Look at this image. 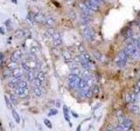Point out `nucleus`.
I'll use <instances>...</instances> for the list:
<instances>
[{
  "label": "nucleus",
  "mask_w": 140,
  "mask_h": 131,
  "mask_svg": "<svg viewBox=\"0 0 140 131\" xmlns=\"http://www.w3.org/2000/svg\"><path fill=\"white\" fill-rule=\"evenodd\" d=\"M80 81H81V78L77 75L75 74H70L67 77V82H68V86L71 89L74 90H78L80 86Z\"/></svg>",
  "instance_id": "obj_1"
},
{
  "label": "nucleus",
  "mask_w": 140,
  "mask_h": 131,
  "mask_svg": "<svg viewBox=\"0 0 140 131\" xmlns=\"http://www.w3.org/2000/svg\"><path fill=\"white\" fill-rule=\"evenodd\" d=\"M83 37H84V39H85V40H87V41H88V42L92 41L95 38L94 30L89 26L86 27L85 30H84V31H83Z\"/></svg>",
  "instance_id": "obj_2"
},
{
  "label": "nucleus",
  "mask_w": 140,
  "mask_h": 131,
  "mask_svg": "<svg viewBox=\"0 0 140 131\" xmlns=\"http://www.w3.org/2000/svg\"><path fill=\"white\" fill-rule=\"evenodd\" d=\"M22 56H23V54H22V51L19 50V49H18V50L14 51V52H12L11 59V61L18 62V61H19L21 60Z\"/></svg>",
  "instance_id": "obj_3"
},
{
  "label": "nucleus",
  "mask_w": 140,
  "mask_h": 131,
  "mask_svg": "<svg viewBox=\"0 0 140 131\" xmlns=\"http://www.w3.org/2000/svg\"><path fill=\"white\" fill-rule=\"evenodd\" d=\"M138 50V48L136 47V46H134V45H132L131 43H129L126 46V48L124 49V51L126 52V53H127V55H128V57L130 56V57H131L132 56V54L134 53V52H136V51Z\"/></svg>",
  "instance_id": "obj_4"
},
{
  "label": "nucleus",
  "mask_w": 140,
  "mask_h": 131,
  "mask_svg": "<svg viewBox=\"0 0 140 131\" xmlns=\"http://www.w3.org/2000/svg\"><path fill=\"white\" fill-rule=\"evenodd\" d=\"M16 94L19 96V98H26L29 94V89L27 87H25V88H19V89L16 91Z\"/></svg>",
  "instance_id": "obj_5"
},
{
  "label": "nucleus",
  "mask_w": 140,
  "mask_h": 131,
  "mask_svg": "<svg viewBox=\"0 0 140 131\" xmlns=\"http://www.w3.org/2000/svg\"><path fill=\"white\" fill-rule=\"evenodd\" d=\"M84 4H86V6L88 7L89 10H91L92 11H98L99 10V5L97 4H94L92 1H90V0H86Z\"/></svg>",
  "instance_id": "obj_6"
},
{
  "label": "nucleus",
  "mask_w": 140,
  "mask_h": 131,
  "mask_svg": "<svg viewBox=\"0 0 140 131\" xmlns=\"http://www.w3.org/2000/svg\"><path fill=\"white\" fill-rule=\"evenodd\" d=\"M22 75H23V72H22V69H20L19 67L12 71V76L16 79H21Z\"/></svg>",
  "instance_id": "obj_7"
},
{
  "label": "nucleus",
  "mask_w": 140,
  "mask_h": 131,
  "mask_svg": "<svg viewBox=\"0 0 140 131\" xmlns=\"http://www.w3.org/2000/svg\"><path fill=\"white\" fill-rule=\"evenodd\" d=\"M127 59H128V55L127 53H126V52L124 50H122L121 52H119V54H118V60L127 61Z\"/></svg>",
  "instance_id": "obj_8"
},
{
  "label": "nucleus",
  "mask_w": 140,
  "mask_h": 131,
  "mask_svg": "<svg viewBox=\"0 0 140 131\" xmlns=\"http://www.w3.org/2000/svg\"><path fill=\"white\" fill-rule=\"evenodd\" d=\"M80 64H81V66H82V67L84 69V70H88V69L90 68L89 63H88V61L86 60L85 59H84L82 56V60H81Z\"/></svg>",
  "instance_id": "obj_9"
},
{
  "label": "nucleus",
  "mask_w": 140,
  "mask_h": 131,
  "mask_svg": "<svg viewBox=\"0 0 140 131\" xmlns=\"http://www.w3.org/2000/svg\"><path fill=\"white\" fill-rule=\"evenodd\" d=\"M55 33V30L53 27H49L46 30V33H45V37H47L48 39H53V35Z\"/></svg>",
  "instance_id": "obj_10"
},
{
  "label": "nucleus",
  "mask_w": 140,
  "mask_h": 131,
  "mask_svg": "<svg viewBox=\"0 0 140 131\" xmlns=\"http://www.w3.org/2000/svg\"><path fill=\"white\" fill-rule=\"evenodd\" d=\"M62 56H63V58H64V60H65L67 62H68V61H70L72 60L71 53H70V52H68L67 50L63 51V52H62Z\"/></svg>",
  "instance_id": "obj_11"
},
{
  "label": "nucleus",
  "mask_w": 140,
  "mask_h": 131,
  "mask_svg": "<svg viewBox=\"0 0 140 131\" xmlns=\"http://www.w3.org/2000/svg\"><path fill=\"white\" fill-rule=\"evenodd\" d=\"M7 68H9L11 71H13L16 68H19L18 62H14V61H10V62H8L7 63Z\"/></svg>",
  "instance_id": "obj_12"
},
{
  "label": "nucleus",
  "mask_w": 140,
  "mask_h": 131,
  "mask_svg": "<svg viewBox=\"0 0 140 131\" xmlns=\"http://www.w3.org/2000/svg\"><path fill=\"white\" fill-rule=\"evenodd\" d=\"M82 74V79H84L85 81H88V80L92 78V74H91V73L88 70H83Z\"/></svg>",
  "instance_id": "obj_13"
},
{
  "label": "nucleus",
  "mask_w": 140,
  "mask_h": 131,
  "mask_svg": "<svg viewBox=\"0 0 140 131\" xmlns=\"http://www.w3.org/2000/svg\"><path fill=\"white\" fill-rule=\"evenodd\" d=\"M130 109L132 113H139V107L137 103H130Z\"/></svg>",
  "instance_id": "obj_14"
},
{
  "label": "nucleus",
  "mask_w": 140,
  "mask_h": 131,
  "mask_svg": "<svg viewBox=\"0 0 140 131\" xmlns=\"http://www.w3.org/2000/svg\"><path fill=\"white\" fill-rule=\"evenodd\" d=\"M32 91H33L34 95L37 96V97H40V96L42 95V90H41V87H37V86H35V87H33V89H32Z\"/></svg>",
  "instance_id": "obj_15"
},
{
  "label": "nucleus",
  "mask_w": 140,
  "mask_h": 131,
  "mask_svg": "<svg viewBox=\"0 0 140 131\" xmlns=\"http://www.w3.org/2000/svg\"><path fill=\"white\" fill-rule=\"evenodd\" d=\"M46 25L49 27H53L55 25V19L53 17H49L46 19Z\"/></svg>",
  "instance_id": "obj_16"
},
{
  "label": "nucleus",
  "mask_w": 140,
  "mask_h": 131,
  "mask_svg": "<svg viewBox=\"0 0 140 131\" xmlns=\"http://www.w3.org/2000/svg\"><path fill=\"white\" fill-rule=\"evenodd\" d=\"M11 114H12L13 119L15 120V121L17 123L20 122V117H19V114H18V112L14 109H11Z\"/></svg>",
  "instance_id": "obj_17"
},
{
  "label": "nucleus",
  "mask_w": 140,
  "mask_h": 131,
  "mask_svg": "<svg viewBox=\"0 0 140 131\" xmlns=\"http://www.w3.org/2000/svg\"><path fill=\"white\" fill-rule=\"evenodd\" d=\"M123 36H124L125 39H131L132 36H133V31H132V29L129 28V29L126 30L124 31V33H123Z\"/></svg>",
  "instance_id": "obj_18"
},
{
  "label": "nucleus",
  "mask_w": 140,
  "mask_h": 131,
  "mask_svg": "<svg viewBox=\"0 0 140 131\" xmlns=\"http://www.w3.org/2000/svg\"><path fill=\"white\" fill-rule=\"evenodd\" d=\"M34 19L38 23H41L42 21H44V15L42 14L41 12H39L37 15L34 16Z\"/></svg>",
  "instance_id": "obj_19"
},
{
  "label": "nucleus",
  "mask_w": 140,
  "mask_h": 131,
  "mask_svg": "<svg viewBox=\"0 0 140 131\" xmlns=\"http://www.w3.org/2000/svg\"><path fill=\"white\" fill-rule=\"evenodd\" d=\"M31 82H32V85L33 86V87L37 86V87H42V85H43V84H42V81H40V80L38 79V78H34L33 80H32Z\"/></svg>",
  "instance_id": "obj_20"
},
{
  "label": "nucleus",
  "mask_w": 140,
  "mask_h": 131,
  "mask_svg": "<svg viewBox=\"0 0 140 131\" xmlns=\"http://www.w3.org/2000/svg\"><path fill=\"white\" fill-rule=\"evenodd\" d=\"M86 87H90L88 85V83H87V81H85L84 79H81L79 89H83V88H86Z\"/></svg>",
  "instance_id": "obj_21"
},
{
  "label": "nucleus",
  "mask_w": 140,
  "mask_h": 131,
  "mask_svg": "<svg viewBox=\"0 0 140 131\" xmlns=\"http://www.w3.org/2000/svg\"><path fill=\"white\" fill-rule=\"evenodd\" d=\"M18 87L19 88H25V87H27V81L25 80H22L21 79L20 81L18 82Z\"/></svg>",
  "instance_id": "obj_22"
},
{
  "label": "nucleus",
  "mask_w": 140,
  "mask_h": 131,
  "mask_svg": "<svg viewBox=\"0 0 140 131\" xmlns=\"http://www.w3.org/2000/svg\"><path fill=\"white\" fill-rule=\"evenodd\" d=\"M33 74H34V73H33V71H29V72H26V73H25V78L28 80V81H31L32 80H33L34 78H33Z\"/></svg>",
  "instance_id": "obj_23"
},
{
  "label": "nucleus",
  "mask_w": 140,
  "mask_h": 131,
  "mask_svg": "<svg viewBox=\"0 0 140 131\" xmlns=\"http://www.w3.org/2000/svg\"><path fill=\"white\" fill-rule=\"evenodd\" d=\"M63 114H64V117L67 120V121H70V119H69V114H68V108L67 106L63 107Z\"/></svg>",
  "instance_id": "obj_24"
},
{
  "label": "nucleus",
  "mask_w": 140,
  "mask_h": 131,
  "mask_svg": "<svg viewBox=\"0 0 140 131\" xmlns=\"http://www.w3.org/2000/svg\"><path fill=\"white\" fill-rule=\"evenodd\" d=\"M15 37L18 38V39H23L24 38V33H23V30H16V31H15Z\"/></svg>",
  "instance_id": "obj_25"
},
{
  "label": "nucleus",
  "mask_w": 140,
  "mask_h": 131,
  "mask_svg": "<svg viewBox=\"0 0 140 131\" xmlns=\"http://www.w3.org/2000/svg\"><path fill=\"white\" fill-rule=\"evenodd\" d=\"M92 91H93V96H97L99 94V87L97 84H94L92 87Z\"/></svg>",
  "instance_id": "obj_26"
},
{
  "label": "nucleus",
  "mask_w": 140,
  "mask_h": 131,
  "mask_svg": "<svg viewBox=\"0 0 140 131\" xmlns=\"http://www.w3.org/2000/svg\"><path fill=\"white\" fill-rule=\"evenodd\" d=\"M3 73H4V77H11L12 75V71H11L9 68H4V71H3Z\"/></svg>",
  "instance_id": "obj_27"
},
{
  "label": "nucleus",
  "mask_w": 140,
  "mask_h": 131,
  "mask_svg": "<svg viewBox=\"0 0 140 131\" xmlns=\"http://www.w3.org/2000/svg\"><path fill=\"white\" fill-rule=\"evenodd\" d=\"M71 73L72 74H75V75H77V76H79L81 73H82V71L80 70L79 67H75V68H72L71 69Z\"/></svg>",
  "instance_id": "obj_28"
},
{
  "label": "nucleus",
  "mask_w": 140,
  "mask_h": 131,
  "mask_svg": "<svg viewBox=\"0 0 140 131\" xmlns=\"http://www.w3.org/2000/svg\"><path fill=\"white\" fill-rule=\"evenodd\" d=\"M37 78L40 80V81H44L45 79H46V76H45L44 72H42V71L39 72V73H38V74H37Z\"/></svg>",
  "instance_id": "obj_29"
},
{
  "label": "nucleus",
  "mask_w": 140,
  "mask_h": 131,
  "mask_svg": "<svg viewBox=\"0 0 140 131\" xmlns=\"http://www.w3.org/2000/svg\"><path fill=\"white\" fill-rule=\"evenodd\" d=\"M130 103H137V94H134V93H130Z\"/></svg>",
  "instance_id": "obj_30"
},
{
  "label": "nucleus",
  "mask_w": 140,
  "mask_h": 131,
  "mask_svg": "<svg viewBox=\"0 0 140 131\" xmlns=\"http://www.w3.org/2000/svg\"><path fill=\"white\" fill-rule=\"evenodd\" d=\"M10 101H11V102L12 103V104H14V105H17L18 104V99H17V97L14 95V94H11L10 95Z\"/></svg>",
  "instance_id": "obj_31"
},
{
  "label": "nucleus",
  "mask_w": 140,
  "mask_h": 131,
  "mask_svg": "<svg viewBox=\"0 0 140 131\" xmlns=\"http://www.w3.org/2000/svg\"><path fill=\"white\" fill-rule=\"evenodd\" d=\"M23 33H24V38L27 39V38L31 37V31L28 29H23Z\"/></svg>",
  "instance_id": "obj_32"
},
{
  "label": "nucleus",
  "mask_w": 140,
  "mask_h": 131,
  "mask_svg": "<svg viewBox=\"0 0 140 131\" xmlns=\"http://www.w3.org/2000/svg\"><path fill=\"white\" fill-rule=\"evenodd\" d=\"M94 56L97 60H102V54L98 51H94Z\"/></svg>",
  "instance_id": "obj_33"
},
{
  "label": "nucleus",
  "mask_w": 140,
  "mask_h": 131,
  "mask_svg": "<svg viewBox=\"0 0 140 131\" xmlns=\"http://www.w3.org/2000/svg\"><path fill=\"white\" fill-rule=\"evenodd\" d=\"M61 44H62V40H61V39L54 40V46L55 47H57V46H60Z\"/></svg>",
  "instance_id": "obj_34"
},
{
  "label": "nucleus",
  "mask_w": 140,
  "mask_h": 131,
  "mask_svg": "<svg viewBox=\"0 0 140 131\" xmlns=\"http://www.w3.org/2000/svg\"><path fill=\"white\" fill-rule=\"evenodd\" d=\"M27 19L31 22V23H33L34 21H35V19H34V16L32 15V12H29L27 15Z\"/></svg>",
  "instance_id": "obj_35"
},
{
  "label": "nucleus",
  "mask_w": 140,
  "mask_h": 131,
  "mask_svg": "<svg viewBox=\"0 0 140 131\" xmlns=\"http://www.w3.org/2000/svg\"><path fill=\"white\" fill-rule=\"evenodd\" d=\"M73 60L75 61L76 64H79V63L81 62V60H82V55H76V56H75Z\"/></svg>",
  "instance_id": "obj_36"
},
{
  "label": "nucleus",
  "mask_w": 140,
  "mask_h": 131,
  "mask_svg": "<svg viewBox=\"0 0 140 131\" xmlns=\"http://www.w3.org/2000/svg\"><path fill=\"white\" fill-rule=\"evenodd\" d=\"M90 1H92L94 4H97V5H99V6H100L101 4H103L105 3L104 0H90Z\"/></svg>",
  "instance_id": "obj_37"
},
{
  "label": "nucleus",
  "mask_w": 140,
  "mask_h": 131,
  "mask_svg": "<svg viewBox=\"0 0 140 131\" xmlns=\"http://www.w3.org/2000/svg\"><path fill=\"white\" fill-rule=\"evenodd\" d=\"M44 123H45V125H46V127L48 128V129H52L53 125H52V123H51V121H49V120H47V119H45Z\"/></svg>",
  "instance_id": "obj_38"
},
{
  "label": "nucleus",
  "mask_w": 140,
  "mask_h": 131,
  "mask_svg": "<svg viewBox=\"0 0 140 131\" xmlns=\"http://www.w3.org/2000/svg\"><path fill=\"white\" fill-rule=\"evenodd\" d=\"M58 114V110L57 109H55V108H53V109H51L50 112L48 113V116H52V115H55V114Z\"/></svg>",
  "instance_id": "obj_39"
},
{
  "label": "nucleus",
  "mask_w": 140,
  "mask_h": 131,
  "mask_svg": "<svg viewBox=\"0 0 140 131\" xmlns=\"http://www.w3.org/2000/svg\"><path fill=\"white\" fill-rule=\"evenodd\" d=\"M4 101L6 102V105H7V107H8V108L11 109V101L9 100L7 96H4Z\"/></svg>",
  "instance_id": "obj_40"
},
{
  "label": "nucleus",
  "mask_w": 140,
  "mask_h": 131,
  "mask_svg": "<svg viewBox=\"0 0 140 131\" xmlns=\"http://www.w3.org/2000/svg\"><path fill=\"white\" fill-rule=\"evenodd\" d=\"M30 52H32V53L33 54H37L38 52V47L37 46H32L31 48H30Z\"/></svg>",
  "instance_id": "obj_41"
},
{
  "label": "nucleus",
  "mask_w": 140,
  "mask_h": 131,
  "mask_svg": "<svg viewBox=\"0 0 140 131\" xmlns=\"http://www.w3.org/2000/svg\"><path fill=\"white\" fill-rule=\"evenodd\" d=\"M117 67H123L126 65V61H121V60H117Z\"/></svg>",
  "instance_id": "obj_42"
},
{
  "label": "nucleus",
  "mask_w": 140,
  "mask_h": 131,
  "mask_svg": "<svg viewBox=\"0 0 140 131\" xmlns=\"http://www.w3.org/2000/svg\"><path fill=\"white\" fill-rule=\"evenodd\" d=\"M139 56H140V52H139L138 50H137L136 52H135L133 54H132L131 58H132V59H135V60H136V59L139 58Z\"/></svg>",
  "instance_id": "obj_43"
},
{
  "label": "nucleus",
  "mask_w": 140,
  "mask_h": 131,
  "mask_svg": "<svg viewBox=\"0 0 140 131\" xmlns=\"http://www.w3.org/2000/svg\"><path fill=\"white\" fill-rule=\"evenodd\" d=\"M93 96V91H92V88L90 87L89 89H88V91L87 92V94H86V98H90Z\"/></svg>",
  "instance_id": "obj_44"
},
{
  "label": "nucleus",
  "mask_w": 140,
  "mask_h": 131,
  "mask_svg": "<svg viewBox=\"0 0 140 131\" xmlns=\"http://www.w3.org/2000/svg\"><path fill=\"white\" fill-rule=\"evenodd\" d=\"M59 39H61V34H60V32H56V31H55V33L53 35V40H59Z\"/></svg>",
  "instance_id": "obj_45"
},
{
  "label": "nucleus",
  "mask_w": 140,
  "mask_h": 131,
  "mask_svg": "<svg viewBox=\"0 0 140 131\" xmlns=\"http://www.w3.org/2000/svg\"><path fill=\"white\" fill-rule=\"evenodd\" d=\"M139 93H140V87L136 85L135 87H134V94H138Z\"/></svg>",
  "instance_id": "obj_46"
},
{
  "label": "nucleus",
  "mask_w": 140,
  "mask_h": 131,
  "mask_svg": "<svg viewBox=\"0 0 140 131\" xmlns=\"http://www.w3.org/2000/svg\"><path fill=\"white\" fill-rule=\"evenodd\" d=\"M4 24H5V26H6L8 29L11 27V21L10 19H7V20L5 21V23H4Z\"/></svg>",
  "instance_id": "obj_47"
},
{
  "label": "nucleus",
  "mask_w": 140,
  "mask_h": 131,
  "mask_svg": "<svg viewBox=\"0 0 140 131\" xmlns=\"http://www.w3.org/2000/svg\"><path fill=\"white\" fill-rule=\"evenodd\" d=\"M78 50H79V52H85V48H84V46H82V45H79L78 46Z\"/></svg>",
  "instance_id": "obj_48"
},
{
  "label": "nucleus",
  "mask_w": 140,
  "mask_h": 131,
  "mask_svg": "<svg viewBox=\"0 0 140 131\" xmlns=\"http://www.w3.org/2000/svg\"><path fill=\"white\" fill-rule=\"evenodd\" d=\"M125 101H126V102H127L128 104H130V93L126 94V96H125Z\"/></svg>",
  "instance_id": "obj_49"
},
{
  "label": "nucleus",
  "mask_w": 140,
  "mask_h": 131,
  "mask_svg": "<svg viewBox=\"0 0 140 131\" xmlns=\"http://www.w3.org/2000/svg\"><path fill=\"white\" fill-rule=\"evenodd\" d=\"M52 52L54 54H55V55H59V50H58V48L57 47H54L52 49Z\"/></svg>",
  "instance_id": "obj_50"
},
{
  "label": "nucleus",
  "mask_w": 140,
  "mask_h": 131,
  "mask_svg": "<svg viewBox=\"0 0 140 131\" xmlns=\"http://www.w3.org/2000/svg\"><path fill=\"white\" fill-rule=\"evenodd\" d=\"M32 12H33L34 13V16H35V15H37L38 13L40 12V11L39 10V9H38V8H36V7H33V8H32Z\"/></svg>",
  "instance_id": "obj_51"
},
{
  "label": "nucleus",
  "mask_w": 140,
  "mask_h": 131,
  "mask_svg": "<svg viewBox=\"0 0 140 131\" xmlns=\"http://www.w3.org/2000/svg\"><path fill=\"white\" fill-rule=\"evenodd\" d=\"M113 131H123V129L121 127V126H117V127H115Z\"/></svg>",
  "instance_id": "obj_52"
},
{
  "label": "nucleus",
  "mask_w": 140,
  "mask_h": 131,
  "mask_svg": "<svg viewBox=\"0 0 140 131\" xmlns=\"http://www.w3.org/2000/svg\"><path fill=\"white\" fill-rule=\"evenodd\" d=\"M69 15H70V17H71L73 19H75V18H76V15H75V13L74 12V11H70Z\"/></svg>",
  "instance_id": "obj_53"
},
{
  "label": "nucleus",
  "mask_w": 140,
  "mask_h": 131,
  "mask_svg": "<svg viewBox=\"0 0 140 131\" xmlns=\"http://www.w3.org/2000/svg\"><path fill=\"white\" fill-rule=\"evenodd\" d=\"M0 34H2V35L5 34V31H4V28L3 26L0 27Z\"/></svg>",
  "instance_id": "obj_54"
},
{
  "label": "nucleus",
  "mask_w": 140,
  "mask_h": 131,
  "mask_svg": "<svg viewBox=\"0 0 140 131\" xmlns=\"http://www.w3.org/2000/svg\"><path fill=\"white\" fill-rule=\"evenodd\" d=\"M137 48L140 50V39L138 40V45H137Z\"/></svg>",
  "instance_id": "obj_55"
},
{
  "label": "nucleus",
  "mask_w": 140,
  "mask_h": 131,
  "mask_svg": "<svg viewBox=\"0 0 140 131\" xmlns=\"http://www.w3.org/2000/svg\"><path fill=\"white\" fill-rule=\"evenodd\" d=\"M72 114H73V115L75 117V118H78V114H75V112H72Z\"/></svg>",
  "instance_id": "obj_56"
},
{
  "label": "nucleus",
  "mask_w": 140,
  "mask_h": 131,
  "mask_svg": "<svg viewBox=\"0 0 140 131\" xmlns=\"http://www.w3.org/2000/svg\"><path fill=\"white\" fill-rule=\"evenodd\" d=\"M11 2H12L13 4H17V3H18L17 0H11Z\"/></svg>",
  "instance_id": "obj_57"
},
{
  "label": "nucleus",
  "mask_w": 140,
  "mask_h": 131,
  "mask_svg": "<svg viewBox=\"0 0 140 131\" xmlns=\"http://www.w3.org/2000/svg\"><path fill=\"white\" fill-rule=\"evenodd\" d=\"M0 131H4V130H3V128H2V126H1V125H0Z\"/></svg>",
  "instance_id": "obj_58"
},
{
  "label": "nucleus",
  "mask_w": 140,
  "mask_h": 131,
  "mask_svg": "<svg viewBox=\"0 0 140 131\" xmlns=\"http://www.w3.org/2000/svg\"><path fill=\"white\" fill-rule=\"evenodd\" d=\"M138 101H140V93H139V94H138Z\"/></svg>",
  "instance_id": "obj_59"
},
{
  "label": "nucleus",
  "mask_w": 140,
  "mask_h": 131,
  "mask_svg": "<svg viewBox=\"0 0 140 131\" xmlns=\"http://www.w3.org/2000/svg\"><path fill=\"white\" fill-rule=\"evenodd\" d=\"M65 1H66V2H71L72 0H65Z\"/></svg>",
  "instance_id": "obj_60"
},
{
  "label": "nucleus",
  "mask_w": 140,
  "mask_h": 131,
  "mask_svg": "<svg viewBox=\"0 0 140 131\" xmlns=\"http://www.w3.org/2000/svg\"><path fill=\"white\" fill-rule=\"evenodd\" d=\"M32 1H37V0H32Z\"/></svg>",
  "instance_id": "obj_61"
},
{
  "label": "nucleus",
  "mask_w": 140,
  "mask_h": 131,
  "mask_svg": "<svg viewBox=\"0 0 140 131\" xmlns=\"http://www.w3.org/2000/svg\"><path fill=\"white\" fill-rule=\"evenodd\" d=\"M139 81H140V77H139Z\"/></svg>",
  "instance_id": "obj_62"
}]
</instances>
